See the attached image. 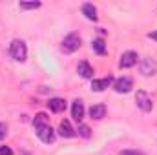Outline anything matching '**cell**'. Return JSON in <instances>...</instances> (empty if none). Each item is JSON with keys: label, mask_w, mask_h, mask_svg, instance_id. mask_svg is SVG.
Here are the masks:
<instances>
[{"label": "cell", "mask_w": 157, "mask_h": 155, "mask_svg": "<svg viewBox=\"0 0 157 155\" xmlns=\"http://www.w3.org/2000/svg\"><path fill=\"white\" fill-rule=\"evenodd\" d=\"M91 49H93L97 55H106V44H104V40L102 39H93Z\"/></svg>", "instance_id": "obj_15"}, {"label": "cell", "mask_w": 157, "mask_h": 155, "mask_svg": "<svg viewBox=\"0 0 157 155\" xmlns=\"http://www.w3.org/2000/svg\"><path fill=\"white\" fill-rule=\"evenodd\" d=\"M77 131H78V135H80V137H84V139H88V137L91 135V130H90L86 124H78V130H77Z\"/></svg>", "instance_id": "obj_17"}, {"label": "cell", "mask_w": 157, "mask_h": 155, "mask_svg": "<svg viewBox=\"0 0 157 155\" xmlns=\"http://www.w3.org/2000/svg\"><path fill=\"white\" fill-rule=\"evenodd\" d=\"M46 124H49V117L46 115V113H37L35 119H33V126L40 128V126H46Z\"/></svg>", "instance_id": "obj_16"}, {"label": "cell", "mask_w": 157, "mask_h": 155, "mask_svg": "<svg viewBox=\"0 0 157 155\" xmlns=\"http://www.w3.org/2000/svg\"><path fill=\"white\" fill-rule=\"evenodd\" d=\"M9 55H11L17 62H24L26 57H28V47H26V44L18 39L11 40V44H9Z\"/></svg>", "instance_id": "obj_1"}, {"label": "cell", "mask_w": 157, "mask_h": 155, "mask_svg": "<svg viewBox=\"0 0 157 155\" xmlns=\"http://www.w3.org/2000/svg\"><path fill=\"white\" fill-rule=\"evenodd\" d=\"M82 15L88 18V20H97L99 17H97V9H95V6L93 4H90V2H86V4H82Z\"/></svg>", "instance_id": "obj_13"}, {"label": "cell", "mask_w": 157, "mask_h": 155, "mask_svg": "<svg viewBox=\"0 0 157 155\" xmlns=\"http://www.w3.org/2000/svg\"><path fill=\"white\" fill-rule=\"evenodd\" d=\"M75 131L77 130H73L71 128V124H70V120H60V124H59V133H60V137H66V139H71V137H75Z\"/></svg>", "instance_id": "obj_8"}, {"label": "cell", "mask_w": 157, "mask_h": 155, "mask_svg": "<svg viewBox=\"0 0 157 155\" xmlns=\"http://www.w3.org/2000/svg\"><path fill=\"white\" fill-rule=\"evenodd\" d=\"M40 7V2H20V9H37Z\"/></svg>", "instance_id": "obj_18"}, {"label": "cell", "mask_w": 157, "mask_h": 155, "mask_svg": "<svg viewBox=\"0 0 157 155\" xmlns=\"http://www.w3.org/2000/svg\"><path fill=\"white\" fill-rule=\"evenodd\" d=\"M112 82H113V78H112V77L93 78V82H91V89H93V91H104V89H106Z\"/></svg>", "instance_id": "obj_11"}, {"label": "cell", "mask_w": 157, "mask_h": 155, "mask_svg": "<svg viewBox=\"0 0 157 155\" xmlns=\"http://www.w3.org/2000/svg\"><path fill=\"white\" fill-rule=\"evenodd\" d=\"M137 53L135 51H126V53H122V57H121V60H119V66L121 68H132V66H135L137 64Z\"/></svg>", "instance_id": "obj_7"}, {"label": "cell", "mask_w": 157, "mask_h": 155, "mask_svg": "<svg viewBox=\"0 0 157 155\" xmlns=\"http://www.w3.org/2000/svg\"><path fill=\"white\" fill-rule=\"evenodd\" d=\"M37 130V135H39V139L42 142H46V144H51L53 141H55V130L49 126V124H46V126H40V128H35Z\"/></svg>", "instance_id": "obj_4"}, {"label": "cell", "mask_w": 157, "mask_h": 155, "mask_svg": "<svg viewBox=\"0 0 157 155\" xmlns=\"http://www.w3.org/2000/svg\"><path fill=\"white\" fill-rule=\"evenodd\" d=\"M78 47H80V35L78 33H70L68 37H64L62 40V51L64 53H73V51H77Z\"/></svg>", "instance_id": "obj_2"}, {"label": "cell", "mask_w": 157, "mask_h": 155, "mask_svg": "<svg viewBox=\"0 0 157 155\" xmlns=\"http://www.w3.org/2000/svg\"><path fill=\"white\" fill-rule=\"evenodd\" d=\"M104 115H106V106H104V104H95V106L90 108V117H91V119L101 120Z\"/></svg>", "instance_id": "obj_14"}, {"label": "cell", "mask_w": 157, "mask_h": 155, "mask_svg": "<svg viewBox=\"0 0 157 155\" xmlns=\"http://www.w3.org/2000/svg\"><path fill=\"white\" fill-rule=\"evenodd\" d=\"M71 117L77 120L78 124H80V120L84 119V106H82V102L80 100H73V104H71Z\"/></svg>", "instance_id": "obj_12"}, {"label": "cell", "mask_w": 157, "mask_h": 155, "mask_svg": "<svg viewBox=\"0 0 157 155\" xmlns=\"http://www.w3.org/2000/svg\"><path fill=\"white\" fill-rule=\"evenodd\" d=\"M148 39L157 40V31H152V33H148Z\"/></svg>", "instance_id": "obj_22"}, {"label": "cell", "mask_w": 157, "mask_h": 155, "mask_svg": "<svg viewBox=\"0 0 157 155\" xmlns=\"http://www.w3.org/2000/svg\"><path fill=\"white\" fill-rule=\"evenodd\" d=\"M0 155H13L9 146H0Z\"/></svg>", "instance_id": "obj_21"}, {"label": "cell", "mask_w": 157, "mask_h": 155, "mask_svg": "<svg viewBox=\"0 0 157 155\" xmlns=\"http://www.w3.org/2000/svg\"><path fill=\"white\" fill-rule=\"evenodd\" d=\"M48 108H49L53 113H60V112L66 110V100H64V99H59V97L49 99V100H48Z\"/></svg>", "instance_id": "obj_9"}, {"label": "cell", "mask_w": 157, "mask_h": 155, "mask_svg": "<svg viewBox=\"0 0 157 155\" xmlns=\"http://www.w3.org/2000/svg\"><path fill=\"white\" fill-rule=\"evenodd\" d=\"M139 70H141V73H143L144 77L155 75V71H157L155 60H152V59H143V60H141V66H139Z\"/></svg>", "instance_id": "obj_6"}, {"label": "cell", "mask_w": 157, "mask_h": 155, "mask_svg": "<svg viewBox=\"0 0 157 155\" xmlns=\"http://www.w3.org/2000/svg\"><path fill=\"white\" fill-rule=\"evenodd\" d=\"M7 135V124H4V122H0V141L4 139Z\"/></svg>", "instance_id": "obj_20"}, {"label": "cell", "mask_w": 157, "mask_h": 155, "mask_svg": "<svg viewBox=\"0 0 157 155\" xmlns=\"http://www.w3.org/2000/svg\"><path fill=\"white\" fill-rule=\"evenodd\" d=\"M132 88H133V80L130 77H121L113 82V89L117 93H128Z\"/></svg>", "instance_id": "obj_5"}, {"label": "cell", "mask_w": 157, "mask_h": 155, "mask_svg": "<svg viewBox=\"0 0 157 155\" xmlns=\"http://www.w3.org/2000/svg\"><path fill=\"white\" fill-rule=\"evenodd\" d=\"M119 155H144V153L137 152V150H122V152H119Z\"/></svg>", "instance_id": "obj_19"}, {"label": "cell", "mask_w": 157, "mask_h": 155, "mask_svg": "<svg viewBox=\"0 0 157 155\" xmlns=\"http://www.w3.org/2000/svg\"><path fill=\"white\" fill-rule=\"evenodd\" d=\"M77 71H78V75H80L82 78H91L93 77V68L90 66L88 60H80V62H78Z\"/></svg>", "instance_id": "obj_10"}, {"label": "cell", "mask_w": 157, "mask_h": 155, "mask_svg": "<svg viewBox=\"0 0 157 155\" xmlns=\"http://www.w3.org/2000/svg\"><path fill=\"white\" fill-rule=\"evenodd\" d=\"M135 102H137V106L143 110V112H152V108H154V102H152V97L146 93V91H137V95H135Z\"/></svg>", "instance_id": "obj_3"}]
</instances>
